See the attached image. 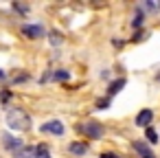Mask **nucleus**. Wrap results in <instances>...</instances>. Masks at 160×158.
Masks as SVG:
<instances>
[{"label":"nucleus","instance_id":"10","mask_svg":"<svg viewBox=\"0 0 160 158\" xmlns=\"http://www.w3.org/2000/svg\"><path fill=\"white\" fill-rule=\"evenodd\" d=\"M35 158H51V149H48V145L40 143V145L35 147Z\"/></svg>","mask_w":160,"mask_h":158},{"label":"nucleus","instance_id":"9","mask_svg":"<svg viewBox=\"0 0 160 158\" xmlns=\"http://www.w3.org/2000/svg\"><path fill=\"white\" fill-rule=\"evenodd\" d=\"M123 86H125V79H123V77H121V79H116V81H112V84L108 86V97H114Z\"/></svg>","mask_w":160,"mask_h":158},{"label":"nucleus","instance_id":"11","mask_svg":"<svg viewBox=\"0 0 160 158\" xmlns=\"http://www.w3.org/2000/svg\"><path fill=\"white\" fill-rule=\"evenodd\" d=\"M53 79L55 81H68L70 79V73L68 70H57V73H53Z\"/></svg>","mask_w":160,"mask_h":158},{"label":"nucleus","instance_id":"17","mask_svg":"<svg viewBox=\"0 0 160 158\" xmlns=\"http://www.w3.org/2000/svg\"><path fill=\"white\" fill-rule=\"evenodd\" d=\"M142 38H147V33H145V31H138V33L134 35V42H136V40H142Z\"/></svg>","mask_w":160,"mask_h":158},{"label":"nucleus","instance_id":"3","mask_svg":"<svg viewBox=\"0 0 160 158\" xmlns=\"http://www.w3.org/2000/svg\"><path fill=\"white\" fill-rule=\"evenodd\" d=\"M22 35H24V38H31V40H38V38H44L46 31H44V27H40V24H24V27H22Z\"/></svg>","mask_w":160,"mask_h":158},{"label":"nucleus","instance_id":"13","mask_svg":"<svg viewBox=\"0 0 160 158\" xmlns=\"http://www.w3.org/2000/svg\"><path fill=\"white\" fill-rule=\"evenodd\" d=\"M140 24H142V13H140V11H138V13H136V16H134V20H132V27H134V29H138V27H140Z\"/></svg>","mask_w":160,"mask_h":158},{"label":"nucleus","instance_id":"8","mask_svg":"<svg viewBox=\"0 0 160 158\" xmlns=\"http://www.w3.org/2000/svg\"><path fill=\"white\" fill-rule=\"evenodd\" d=\"M68 151L75 154V156H83V154L88 151V143H83V140H75V143L68 145Z\"/></svg>","mask_w":160,"mask_h":158},{"label":"nucleus","instance_id":"12","mask_svg":"<svg viewBox=\"0 0 160 158\" xmlns=\"http://www.w3.org/2000/svg\"><path fill=\"white\" fill-rule=\"evenodd\" d=\"M145 136H147L149 143H153V145L158 143V132H156L153 127H147V130H145Z\"/></svg>","mask_w":160,"mask_h":158},{"label":"nucleus","instance_id":"19","mask_svg":"<svg viewBox=\"0 0 160 158\" xmlns=\"http://www.w3.org/2000/svg\"><path fill=\"white\" fill-rule=\"evenodd\" d=\"M13 7H16L18 11H22V13H27V11H29V7H24V5H13Z\"/></svg>","mask_w":160,"mask_h":158},{"label":"nucleus","instance_id":"4","mask_svg":"<svg viewBox=\"0 0 160 158\" xmlns=\"http://www.w3.org/2000/svg\"><path fill=\"white\" fill-rule=\"evenodd\" d=\"M151 121H153V110H149V108H145V110H140L138 114H136V125L138 127H151Z\"/></svg>","mask_w":160,"mask_h":158},{"label":"nucleus","instance_id":"7","mask_svg":"<svg viewBox=\"0 0 160 158\" xmlns=\"http://www.w3.org/2000/svg\"><path fill=\"white\" fill-rule=\"evenodd\" d=\"M132 147H134V151H136L140 158H156V156H153V151H151L142 140H134V143H132Z\"/></svg>","mask_w":160,"mask_h":158},{"label":"nucleus","instance_id":"16","mask_svg":"<svg viewBox=\"0 0 160 158\" xmlns=\"http://www.w3.org/2000/svg\"><path fill=\"white\" fill-rule=\"evenodd\" d=\"M9 97H11V92H9V90H2V94H0V99H2V103H7V101H9Z\"/></svg>","mask_w":160,"mask_h":158},{"label":"nucleus","instance_id":"15","mask_svg":"<svg viewBox=\"0 0 160 158\" xmlns=\"http://www.w3.org/2000/svg\"><path fill=\"white\" fill-rule=\"evenodd\" d=\"M51 42H53V44H62V35H59L57 31H53V33H51Z\"/></svg>","mask_w":160,"mask_h":158},{"label":"nucleus","instance_id":"1","mask_svg":"<svg viewBox=\"0 0 160 158\" xmlns=\"http://www.w3.org/2000/svg\"><path fill=\"white\" fill-rule=\"evenodd\" d=\"M7 125L11 130H29L31 127V116L22 108H11V110H7Z\"/></svg>","mask_w":160,"mask_h":158},{"label":"nucleus","instance_id":"20","mask_svg":"<svg viewBox=\"0 0 160 158\" xmlns=\"http://www.w3.org/2000/svg\"><path fill=\"white\" fill-rule=\"evenodd\" d=\"M2 79H5V73H2V70H0V81H2Z\"/></svg>","mask_w":160,"mask_h":158},{"label":"nucleus","instance_id":"14","mask_svg":"<svg viewBox=\"0 0 160 158\" xmlns=\"http://www.w3.org/2000/svg\"><path fill=\"white\" fill-rule=\"evenodd\" d=\"M108 105H110V97H108V99H99V101H97V108H99V110H105Z\"/></svg>","mask_w":160,"mask_h":158},{"label":"nucleus","instance_id":"5","mask_svg":"<svg viewBox=\"0 0 160 158\" xmlns=\"http://www.w3.org/2000/svg\"><path fill=\"white\" fill-rule=\"evenodd\" d=\"M40 130H42L44 134H55V136H62V134H64V123H62V121H48V123H44Z\"/></svg>","mask_w":160,"mask_h":158},{"label":"nucleus","instance_id":"18","mask_svg":"<svg viewBox=\"0 0 160 158\" xmlns=\"http://www.w3.org/2000/svg\"><path fill=\"white\" fill-rule=\"evenodd\" d=\"M99 158H118V156H116V154H112V151H105V154H101Z\"/></svg>","mask_w":160,"mask_h":158},{"label":"nucleus","instance_id":"6","mask_svg":"<svg viewBox=\"0 0 160 158\" xmlns=\"http://www.w3.org/2000/svg\"><path fill=\"white\" fill-rule=\"evenodd\" d=\"M2 140H5V149H9V151H13V154H18V151L22 149V140H20V138H13L11 134H5Z\"/></svg>","mask_w":160,"mask_h":158},{"label":"nucleus","instance_id":"21","mask_svg":"<svg viewBox=\"0 0 160 158\" xmlns=\"http://www.w3.org/2000/svg\"><path fill=\"white\" fill-rule=\"evenodd\" d=\"M156 79H158V81H160V73H158V75H156Z\"/></svg>","mask_w":160,"mask_h":158},{"label":"nucleus","instance_id":"2","mask_svg":"<svg viewBox=\"0 0 160 158\" xmlns=\"http://www.w3.org/2000/svg\"><path fill=\"white\" fill-rule=\"evenodd\" d=\"M77 130H79L83 136H88L90 140H97V138L103 136V127H101V123H97V121H83Z\"/></svg>","mask_w":160,"mask_h":158}]
</instances>
